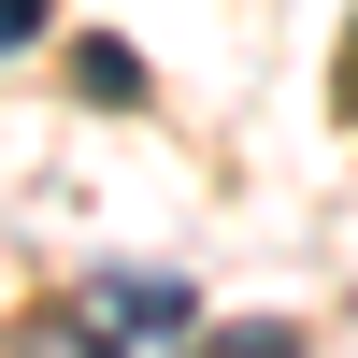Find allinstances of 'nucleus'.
I'll return each mask as SVG.
<instances>
[{"label": "nucleus", "instance_id": "obj_1", "mask_svg": "<svg viewBox=\"0 0 358 358\" xmlns=\"http://www.w3.org/2000/svg\"><path fill=\"white\" fill-rule=\"evenodd\" d=\"M86 330L101 344H201V301H187V273H86Z\"/></svg>", "mask_w": 358, "mask_h": 358}, {"label": "nucleus", "instance_id": "obj_2", "mask_svg": "<svg viewBox=\"0 0 358 358\" xmlns=\"http://www.w3.org/2000/svg\"><path fill=\"white\" fill-rule=\"evenodd\" d=\"M72 86H86V101H143V57L129 43H72Z\"/></svg>", "mask_w": 358, "mask_h": 358}, {"label": "nucleus", "instance_id": "obj_3", "mask_svg": "<svg viewBox=\"0 0 358 358\" xmlns=\"http://www.w3.org/2000/svg\"><path fill=\"white\" fill-rule=\"evenodd\" d=\"M201 358H315L287 315H244V330H201Z\"/></svg>", "mask_w": 358, "mask_h": 358}, {"label": "nucleus", "instance_id": "obj_4", "mask_svg": "<svg viewBox=\"0 0 358 358\" xmlns=\"http://www.w3.org/2000/svg\"><path fill=\"white\" fill-rule=\"evenodd\" d=\"M15 358H115V344H101V330H86V315H43V330H29Z\"/></svg>", "mask_w": 358, "mask_h": 358}, {"label": "nucleus", "instance_id": "obj_5", "mask_svg": "<svg viewBox=\"0 0 358 358\" xmlns=\"http://www.w3.org/2000/svg\"><path fill=\"white\" fill-rule=\"evenodd\" d=\"M43 29H57L43 0H0V57H15V43H43Z\"/></svg>", "mask_w": 358, "mask_h": 358}]
</instances>
